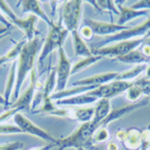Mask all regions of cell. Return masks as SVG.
<instances>
[{"label":"cell","instance_id":"cell-27","mask_svg":"<svg viewBox=\"0 0 150 150\" xmlns=\"http://www.w3.org/2000/svg\"><path fill=\"white\" fill-rule=\"evenodd\" d=\"M93 6L98 8L100 11H108L110 14L114 15H120L119 8L116 6V1L114 0H98V1H89Z\"/></svg>","mask_w":150,"mask_h":150},{"label":"cell","instance_id":"cell-21","mask_svg":"<svg viewBox=\"0 0 150 150\" xmlns=\"http://www.w3.org/2000/svg\"><path fill=\"white\" fill-rule=\"evenodd\" d=\"M71 38H72V45H74V51L77 57H83V58H87V57H91L93 52L88 47V45L86 44L85 40H83L78 30H74L71 33Z\"/></svg>","mask_w":150,"mask_h":150},{"label":"cell","instance_id":"cell-41","mask_svg":"<svg viewBox=\"0 0 150 150\" xmlns=\"http://www.w3.org/2000/svg\"><path fill=\"white\" fill-rule=\"evenodd\" d=\"M106 149L107 150H120L119 148V144L116 142H114V141H111V142L107 143V147H106Z\"/></svg>","mask_w":150,"mask_h":150},{"label":"cell","instance_id":"cell-30","mask_svg":"<svg viewBox=\"0 0 150 150\" xmlns=\"http://www.w3.org/2000/svg\"><path fill=\"white\" fill-rule=\"evenodd\" d=\"M24 133L16 124L2 123L0 124V134H22Z\"/></svg>","mask_w":150,"mask_h":150},{"label":"cell","instance_id":"cell-33","mask_svg":"<svg viewBox=\"0 0 150 150\" xmlns=\"http://www.w3.org/2000/svg\"><path fill=\"white\" fill-rule=\"evenodd\" d=\"M134 83L141 88L143 95H148V96H150V79L140 78V79L134 80Z\"/></svg>","mask_w":150,"mask_h":150},{"label":"cell","instance_id":"cell-34","mask_svg":"<svg viewBox=\"0 0 150 150\" xmlns=\"http://www.w3.org/2000/svg\"><path fill=\"white\" fill-rule=\"evenodd\" d=\"M24 147V143L21 141H14L0 144V150H21Z\"/></svg>","mask_w":150,"mask_h":150},{"label":"cell","instance_id":"cell-39","mask_svg":"<svg viewBox=\"0 0 150 150\" xmlns=\"http://www.w3.org/2000/svg\"><path fill=\"white\" fill-rule=\"evenodd\" d=\"M54 147H59V144H55V143H47L43 147H35V148H30L28 150H51Z\"/></svg>","mask_w":150,"mask_h":150},{"label":"cell","instance_id":"cell-35","mask_svg":"<svg viewBox=\"0 0 150 150\" xmlns=\"http://www.w3.org/2000/svg\"><path fill=\"white\" fill-rule=\"evenodd\" d=\"M78 32H79L80 36H81L83 40H91L93 36H94V32L91 30V28H90L89 26H87V25H85V24L80 27V30H78Z\"/></svg>","mask_w":150,"mask_h":150},{"label":"cell","instance_id":"cell-12","mask_svg":"<svg viewBox=\"0 0 150 150\" xmlns=\"http://www.w3.org/2000/svg\"><path fill=\"white\" fill-rule=\"evenodd\" d=\"M85 25L89 26L91 30L94 32V34L96 35H100V36H112L117 33H120L122 30H128L129 25H119L116 23H107V22H102V21H95V19H85Z\"/></svg>","mask_w":150,"mask_h":150},{"label":"cell","instance_id":"cell-25","mask_svg":"<svg viewBox=\"0 0 150 150\" xmlns=\"http://www.w3.org/2000/svg\"><path fill=\"white\" fill-rule=\"evenodd\" d=\"M103 58L102 57H99V55H95V54H93L91 57H87V58H83V59H80V60L76 61L75 63L72 64V67H71V72H70V76L72 75H76V74H78V72H80L81 70L83 69H86V68L90 67L91 64H94V63H96L98 62L99 60H102Z\"/></svg>","mask_w":150,"mask_h":150},{"label":"cell","instance_id":"cell-4","mask_svg":"<svg viewBox=\"0 0 150 150\" xmlns=\"http://www.w3.org/2000/svg\"><path fill=\"white\" fill-rule=\"evenodd\" d=\"M150 30V16L148 17L147 21L142 22L141 24L137 25L134 27H129L128 30H122L120 33L112 35V36H107L103 41L98 42L97 44L93 45V49H98L105 45L112 44V43H117L122 41H130V40H135V38H146L148 32Z\"/></svg>","mask_w":150,"mask_h":150},{"label":"cell","instance_id":"cell-11","mask_svg":"<svg viewBox=\"0 0 150 150\" xmlns=\"http://www.w3.org/2000/svg\"><path fill=\"white\" fill-rule=\"evenodd\" d=\"M38 76L36 69L34 68L30 74V86L27 87V89L24 90L23 94L19 95V97L17 98V100L14 102L10 107H14V108H18L21 111H30V105H32V102L34 99L35 96V93H36V88H38Z\"/></svg>","mask_w":150,"mask_h":150},{"label":"cell","instance_id":"cell-44","mask_svg":"<svg viewBox=\"0 0 150 150\" xmlns=\"http://www.w3.org/2000/svg\"><path fill=\"white\" fill-rule=\"evenodd\" d=\"M0 105H4V107L6 105V100L4 98V95H1V94H0Z\"/></svg>","mask_w":150,"mask_h":150},{"label":"cell","instance_id":"cell-16","mask_svg":"<svg viewBox=\"0 0 150 150\" xmlns=\"http://www.w3.org/2000/svg\"><path fill=\"white\" fill-rule=\"evenodd\" d=\"M116 6H117L119 11H120V15H119L116 24L122 25V26H124L128 22L134 19L137 17H141V16L149 17L148 10H134L131 7H127V6H123V5L119 4V1H116Z\"/></svg>","mask_w":150,"mask_h":150},{"label":"cell","instance_id":"cell-23","mask_svg":"<svg viewBox=\"0 0 150 150\" xmlns=\"http://www.w3.org/2000/svg\"><path fill=\"white\" fill-rule=\"evenodd\" d=\"M26 42H27L26 38H23V40L18 41V42H15V46L10 51H8L7 53H5L4 55L0 57V67L2 64L7 63V62H14V61L17 60L21 52H22L24 45L26 44Z\"/></svg>","mask_w":150,"mask_h":150},{"label":"cell","instance_id":"cell-5","mask_svg":"<svg viewBox=\"0 0 150 150\" xmlns=\"http://www.w3.org/2000/svg\"><path fill=\"white\" fill-rule=\"evenodd\" d=\"M146 38H135V40H130V41H122L117 43H112V44L105 45L98 49H91V52L95 55H99L102 58L108 57V58H119L122 55H125L129 52L133 51L135 49H139L141 44L144 42Z\"/></svg>","mask_w":150,"mask_h":150},{"label":"cell","instance_id":"cell-3","mask_svg":"<svg viewBox=\"0 0 150 150\" xmlns=\"http://www.w3.org/2000/svg\"><path fill=\"white\" fill-rule=\"evenodd\" d=\"M0 9L5 14L6 18L11 23V25H15L19 30H22L24 32L27 42L32 41L36 36L35 35V30H35V25H36V22L38 19L36 16L28 15L27 17L19 18L15 15V13L11 10V8L9 7L7 1H4V0H0Z\"/></svg>","mask_w":150,"mask_h":150},{"label":"cell","instance_id":"cell-10","mask_svg":"<svg viewBox=\"0 0 150 150\" xmlns=\"http://www.w3.org/2000/svg\"><path fill=\"white\" fill-rule=\"evenodd\" d=\"M71 61L68 58L63 46L58 49V64H57V88L55 93L67 89V83L71 72Z\"/></svg>","mask_w":150,"mask_h":150},{"label":"cell","instance_id":"cell-9","mask_svg":"<svg viewBox=\"0 0 150 150\" xmlns=\"http://www.w3.org/2000/svg\"><path fill=\"white\" fill-rule=\"evenodd\" d=\"M134 81H122V80H114L112 83H106L103 86H99L95 89L90 90L87 94H89L90 96L97 98L98 100L102 98H111L115 97L117 95H120L122 93H125L127 90L133 85Z\"/></svg>","mask_w":150,"mask_h":150},{"label":"cell","instance_id":"cell-46","mask_svg":"<svg viewBox=\"0 0 150 150\" xmlns=\"http://www.w3.org/2000/svg\"><path fill=\"white\" fill-rule=\"evenodd\" d=\"M7 34H8V33H7ZM7 34H4V35H0V40H1V38H5V36H6Z\"/></svg>","mask_w":150,"mask_h":150},{"label":"cell","instance_id":"cell-1","mask_svg":"<svg viewBox=\"0 0 150 150\" xmlns=\"http://www.w3.org/2000/svg\"><path fill=\"white\" fill-rule=\"evenodd\" d=\"M43 43L44 41L42 38L35 36L32 41L26 42V44L24 45L22 52L17 59V77H16L15 90L13 94L11 104L19 97L21 89L26 77L30 76V71L35 68V62H36V59H38Z\"/></svg>","mask_w":150,"mask_h":150},{"label":"cell","instance_id":"cell-22","mask_svg":"<svg viewBox=\"0 0 150 150\" xmlns=\"http://www.w3.org/2000/svg\"><path fill=\"white\" fill-rule=\"evenodd\" d=\"M72 108V120L78 121L79 123H88L91 122L95 114V107L83 106V107H71Z\"/></svg>","mask_w":150,"mask_h":150},{"label":"cell","instance_id":"cell-17","mask_svg":"<svg viewBox=\"0 0 150 150\" xmlns=\"http://www.w3.org/2000/svg\"><path fill=\"white\" fill-rule=\"evenodd\" d=\"M16 77H17V60L14 61L11 63L10 70L8 72L7 81H6V86H5V91H4V98L6 100V105H5V111L8 110L10 105H11V100L10 97L14 94L16 85Z\"/></svg>","mask_w":150,"mask_h":150},{"label":"cell","instance_id":"cell-37","mask_svg":"<svg viewBox=\"0 0 150 150\" xmlns=\"http://www.w3.org/2000/svg\"><path fill=\"white\" fill-rule=\"evenodd\" d=\"M139 49L141 50V52H142L146 57L150 58V36L144 40V42L141 44V46H140Z\"/></svg>","mask_w":150,"mask_h":150},{"label":"cell","instance_id":"cell-13","mask_svg":"<svg viewBox=\"0 0 150 150\" xmlns=\"http://www.w3.org/2000/svg\"><path fill=\"white\" fill-rule=\"evenodd\" d=\"M119 76V72H103V74H97L85 78L81 80H77L72 83V87L76 86H94V87H99L106 83H110L116 79Z\"/></svg>","mask_w":150,"mask_h":150},{"label":"cell","instance_id":"cell-15","mask_svg":"<svg viewBox=\"0 0 150 150\" xmlns=\"http://www.w3.org/2000/svg\"><path fill=\"white\" fill-rule=\"evenodd\" d=\"M23 13H30V15L36 16L38 18H41L42 21L46 23L49 27H52L54 23L51 21V18L46 15L44 10L41 7V2L38 0H23L21 1Z\"/></svg>","mask_w":150,"mask_h":150},{"label":"cell","instance_id":"cell-8","mask_svg":"<svg viewBox=\"0 0 150 150\" xmlns=\"http://www.w3.org/2000/svg\"><path fill=\"white\" fill-rule=\"evenodd\" d=\"M14 122L18 128L22 130L24 133H28L30 135L38 137L40 139L44 140L47 143H55V144H60V140L55 139L53 135H51L49 132H46L42 128L38 127L35 123H33L32 121L26 117L23 113H17L14 116Z\"/></svg>","mask_w":150,"mask_h":150},{"label":"cell","instance_id":"cell-24","mask_svg":"<svg viewBox=\"0 0 150 150\" xmlns=\"http://www.w3.org/2000/svg\"><path fill=\"white\" fill-rule=\"evenodd\" d=\"M147 64H138L134 66L131 69H129L127 71L120 72L119 76L116 77L115 80H122V81H134V79H137L139 76L141 75L142 72L146 71Z\"/></svg>","mask_w":150,"mask_h":150},{"label":"cell","instance_id":"cell-28","mask_svg":"<svg viewBox=\"0 0 150 150\" xmlns=\"http://www.w3.org/2000/svg\"><path fill=\"white\" fill-rule=\"evenodd\" d=\"M111 138V134H110V131H108V128H99L97 129L94 134L91 137L90 141L87 143L86 148L88 147H91V146H95V144H99V143H103L108 141Z\"/></svg>","mask_w":150,"mask_h":150},{"label":"cell","instance_id":"cell-32","mask_svg":"<svg viewBox=\"0 0 150 150\" xmlns=\"http://www.w3.org/2000/svg\"><path fill=\"white\" fill-rule=\"evenodd\" d=\"M17 113H21V110L14 108V107H9V108L6 110L2 114H0V124H2L4 122L8 121L10 117H14Z\"/></svg>","mask_w":150,"mask_h":150},{"label":"cell","instance_id":"cell-38","mask_svg":"<svg viewBox=\"0 0 150 150\" xmlns=\"http://www.w3.org/2000/svg\"><path fill=\"white\" fill-rule=\"evenodd\" d=\"M0 23H1V24H4V26H5V27H7L8 30H11V27H13L11 23L9 22L7 18H6V16L4 15V13L1 11V9H0Z\"/></svg>","mask_w":150,"mask_h":150},{"label":"cell","instance_id":"cell-19","mask_svg":"<svg viewBox=\"0 0 150 150\" xmlns=\"http://www.w3.org/2000/svg\"><path fill=\"white\" fill-rule=\"evenodd\" d=\"M114 61H119V62H123V63H128V64H148L150 63V58L146 57L140 49H135L133 51L129 52L125 55H122L119 58L113 59Z\"/></svg>","mask_w":150,"mask_h":150},{"label":"cell","instance_id":"cell-26","mask_svg":"<svg viewBox=\"0 0 150 150\" xmlns=\"http://www.w3.org/2000/svg\"><path fill=\"white\" fill-rule=\"evenodd\" d=\"M55 88H57V69L52 68L50 69V72L47 75V78L44 83V87H43V97L50 98L53 93H55Z\"/></svg>","mask_w":150,"mask_h":150},{"label":"cell","instance_id":"cell-42","mask_svg":"<svg viewBox=\"0 0 150 150\" xmlns=\"http://www.w3.org/2000/svg\"><path fill=\"white\" fill-rule=\"evenodd\" d=\"M144 79H150V63L147 64V68H146V71H144V77H142Z\"/></svg>","mask_w":150,"mask_h":150},{"label":"cell","instance_id":"cell-47","mask_svg":"<svg viewBox=\"0 0 150 150\" xmlns=\"http://www.w3.org/2000/svg\"><path fill=\"white\" fill-rule=\"evenodd\" d=\"M148 106H150V96H149V99H148Z\"/></svg>","mask_w":150,"mask_h":150},{"label":"cell","instance_id":"cell-40","mask_svg":"<svg viewBox=\"0 0 150 150\" xmlns=\"http://www.w3.org/2000/svg\"><path fill=\"white\" fill-rule=\"evenodd\" d=\"M125 135H127V130H120V131L116 132L115 137H116V139H117L119 141L122 142V141L125 139Z\"/></svg>","mask_w":150,"mask_h":150},{"label":"cell","instance_id":"cell-6","mask_svg":"<svg viewBox=\"0 0 150 150\" xmlns=\"http://www.w3.org/2000/svg\"><path fill=\"white\" fill-rule=\"evenodd\" d=\"M96 128L91 124V122L83 123L79 125L70 135H68L63 139H60L59 150H64L68 148H79V147H86L87 143L90 141Z\"/></svg>","mask_w":150,"mask_h":150},{"label":"cell","instance_id":"cell-29","mask_svg":"<svg viewBox=\"0 0 150 150\" xmlns=\"http://www.w3.org/2000/svg\"><path fill=\"white\" fill-rule=\"evenodd\" d=\"M142 96H143L142 90H141V88L135 83H133V85L125 91V97L131 103H137Z\"/></svg>","mask_w":150,"mask_h":150},{"label":"cell","instance_id":"cell-20","mask_svg":"<svg viewBox=\"0 0 150 150\" xmlns=\"http://www.w3.org/2000/svg\"><path fill=\"white\" fill-rule=\"evenodd\" d=\"M127 150H140L141 147V131L137 128H130L127 130L125 139L122 141Z\"/></svg>","mask_w":150,"mask_h":150},{"label":"cell","instance_id":"cell-18","mask_svg":"<svg viewBox=\"0 0 150 150\" xmlns=\"http://www.w3.org/2000/svg\"><path fill=\"white\" fill-rule=\"evenodd\" d=\"M111 99L107 98H102L97 102V104L95 106V114H94V119L91 121V124L98 129V125L102 121H104L107 117V115L111 113Z\"/></svg>","mask_w":150,"mask_h":150},{"label":"cell","instance_id":"cell-7","mask_svg":"<svg viewBox=\"0 0 150 150\" xmlns=\"http://www.w3.org/2000/svg\"><path fill=\"white\" fill-rule=\"evenodd\" d=\"M83 1L81 0H71V1H66L63 5L60 21L69 33L78 30V25L80 22L81 11H83Z\"/></svg>","mask_w":150,"mask_h":150},{"label":"cell","instance_id":"cell-43","mask_svg":"<svg viewBox=\"0 0 150 150\" xmlns=\"http://www.w3.org/2000/svg\"><path fill=\"white\" fill-rule=\"evenodd\" d=\"M9 30L7 27H5V26H2V27H0V35H4V34H7L9 33Z\"/></svg>","mask_w":150,"mask_h":150},{"label":"cell","instance_id":"cell-31","mask_svg":"<svg viewBox=\"0 0 150 150\" xmlns=\"http://www.w3.org/2000/svg\"><path fill=\"white\" fill-rule=\"evenodd\" d=\"M150 148V124L141 131V147L140 150H149Z\"/></svg>","mask_w":150,"mask_h":150},{"label":"cell","instance_id":"cell-45","mask_svg":"<svg viewBox=\"0 0 150 150\" xmlns=\"http://www.w3.org/2000/svg\"><path fill=\"white\" fill-rule=\"evenodd\" d=\"M76 150H88L86 147H79V148H76Z\"/></svg>","mask_w":150,"mask_h":150},{"label":"cell","instance_id":"cell-14","mask_svg":"<svg viewBox=\"0 0 150 150\" xmlns=\"http://www.w3.org/2000/svg\"><path fill=\"white\" fill-rule=\"evenodd\" d=\"M53 102L59 107H83V106L90 105L95 102H98V99L86 93V94L77 95V96H72V97L62 98V99L53 100Z\"/></svg>","mask_w":150,"mask_h":150},{"label":"cell","instance_id":"cell-36","mask_svg":"<svg viewBox=\"0 0 150 150\" xmlns=\"http://www.w3.org/2000/svg\"><path fill=\"white\" fill-rule=\"evenodd\" d=\"M131 8L134 10H148V9H150V0L137 1L131 6Z\"/></svg>","mask_w":150,"mask_h":150},{"label":"cell","instance_id":"cell-2","mask_svg":"<svg viewBox=\"0 0 150 150\" xmlns=\"http://www.w3.org/2000/svg\"><path fill=\"white\" fill-rule=\"evenodd\" d=\"M68 34H69V32L64 28V26L62 25L61 21H59L57 24L54 23V25L52 27H50V30H49L47 36L45 38L43 46H42V50H41V53L38 55V64H42L43 61L46 59V57L49 54H51L54 50L60 49L61 46L63 45L64 40L67 38Z\"/></svg>","mask_w":150,"mask_h":150}]
</instances>
